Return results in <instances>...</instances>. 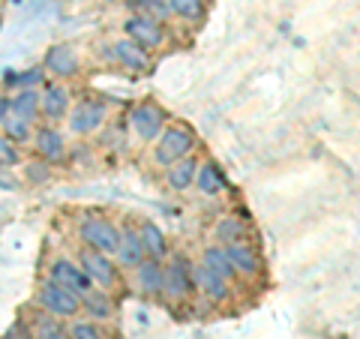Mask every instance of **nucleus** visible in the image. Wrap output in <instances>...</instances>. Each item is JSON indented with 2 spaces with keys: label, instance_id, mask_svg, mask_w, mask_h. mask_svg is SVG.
Instances as JSON below:
<instances>
[{
  "label": "nucleus",
  "instance_id": "nucleus-1",
  "mask_svg": "<svg viewBox=\"0 0 360 339\" xmlns=\"http://www.w3.org/2000/svg\"><path fill=\"white\" fill-rule=\"evenodd\" d=\"M193 151H195V132L186 123H174V127H165L162 135L156 139L153 162L168 168L180 160H186V156H193Z\"/></svg>",
  "mask_w": 360,
  "mask_h": 339
},
{
  "label": "nucleus",
  "instance_id": "nucleus-2",
  "mask_svg": "<svg viewBox=\"0 0 360 339\" xmlns=\"http://www.w3.org/2000/svg\"><path fill=\"white\" fill-rule=\"evenodd\" d=\"M162 298L172 303H184L195 295V264L186 255H174L172 262H162Z\"/></svg>",
  "mask_w": 360,
  "mask_h": 339
},
{
  "label": "nucleus",
  "instance_id": "nucleus-3",
  "mask_svg": "<svg viewBox=\"0 0 360 339\" xmlns=\"http://www.w3.org/2000/svg\"><path fill=\"white\" fill-rule=\"evenodd\" d=\"M78 237H82V243L90 246V250L115 255L120 243V225L108 217L90 213V217H82V222H78Z\"/></svg>",
  "mask_w": 360,
  "mask_h": 339
},
{
  "label": "nucleus",
  "instance_id": "nucleus-4",
  "mask_svg": "<svg viewBox=\"0 0 360 339\" xmlns=\"http://www.w3.org/2000/svg\"><path fill=\"white\" fill-rule=\"evenodd\" d=\"M78 264L84 267V274L94 279V286L111 291L120 282V264L115 262V255L108 252H99V250H90V246H82V252H78Z\"/></svg>",
  "mask_w": 360,
  "mask_h": 339
},
{
  "label": "nucleus",
  "instance_id": "nucleus-5",
  "mask_svg": "<svg viewBox=\"0 0 360 339\" xmlns=\"http://www.w3.org/2000/svg\"><path fill=\"white\" fill-rule=\"evenodd\" d=\"M39 303L42 309L54 315V319H75L78 312H82V298L75 295V291L58 286L54 279H45L42 288H39Z\"/></svg>",
  "mask_w": 360,
  "mask_h": 339
},
{
  "label": "nucleus",
  "instance_id": "nucleus-6",
  "mask_svg": "<svg viewBox=\"0 0 360 339\" xmlns=\"http://www.w3.org/2000/svg\"><path fill=\"white\" fill-rule=\"evenodd\" d=\"M165 108L162 105H156V103H139L132 111H129V129L135 132V139H141V141H156L162 135L165 129Z\"/></svg>",
  "mask_w": 360,
  "mask_h": 339
},
{
  "label": "nucleus",
  "instance_id": "nucleus-7",
  "mask_svg": "<svg viewBox=\"0 0 360 339\" xmlns=\"http://www.w3.org/2000/svg\"><path fill=\"white\" fill-rule=\"evenodd\" d=\"M105 117H108V105L103 103V99H94V96H87V99H82V103H75L70 108V115H66V120H70V129L75 135L96 132L105 123Z\"/></svg>",
  "mask_w": 360,
  "mask_h": 339
},
{
  "label": "nucleus",
  "instance_id": "nucleus-8",
  "mask_svg": "<svg viewBox=\"0 0 360 339\" xmlns=\"http://www.w3.org/2000/svg\"><path fill=\"white\" fill-rule=\"evenodd\" d=\"M123 37H129L132 42H139L141 49L156 51V49H162V45H165V27L156 18L132 13L127 21H123Z\"/></svg>",
  "mask_w": 360,
  "mask_h": 339
},
{
  "label": "nucleus",
  "instance_id": "nucleus-9",
  "mask_svg": "<svg viewBox=\"0 0 360 339\" xmlns=\"http://www.w3.org/2000/svg\"><path fill=\"white\" fill-rule=\"evenodd\" d=\"M49 279H54L58 286L75 291L78 298H84L90 288H94V279L84 274V267L72 262V258H54L51 262V270H49Z\"/></svg>",
  "mask_w": 360,
  "mask_h": 339
},
{
  "label": "nucleus",
  "instance_id": "nucleus-10",
  "mask_svg": "<svg viewBox=\"0 0 360 339\" xmlns=\"http://www.w3.org/2000/svg\"><path fill=\"white\" fill-rule=\"evenodd\" d=\"M195 291L205 295L210 303H225L231 295V279H225L222 274H217L213 267H207L205 262L195 264Z\"/></svg>",
  "mask_w": 360,
  "mask_h": 339
},
{
  "label": "nucleus",
  "instance_id": "nucleus-11",
  "mask_svg": "<svg viewBox=\"0 0 360 339\" xmlns=\"http://www.w3.org/2000/svg\"><path fill=\"white\" fill-rule=\"evenodd\" d=\"M78 51L72 49V45H66V42H58V45H51L49 51H45V60H42V70L45 72H51L54 78H72L78 75Z\"/></svg>",
  "mask_w": 360,
  "mask_h": 339
},
{
  "label": "nucleus",
  "instance_id": "nucleus-12",
  "mask_svg": "<svg viewBox=\"0 0 360 339\" xmlns=\"http://www.w3.org/2000/svg\"><path fill=\"white\" fill-rule=\"evenodd\" d=\"M111 60L120 63L123 70H129V72H148L150 70V51L141 49L139 42H132L129 37H123L111 45Z\"/></svg>",
  "mask_w": 360,
  "mask_h": 339
},
{
  "label": "nucleus",
  "instance_id": "nucleus-13",
  "mask_svg": "<svg viewBox=\"0 0 360 339\" xmlns=\"http://www.w3.org/2000/svg\"><path fill=\"white\" fill-rule=\"evenodd\" d=\"M33 148H37V156L45 162H60L66 156V139L63 132L54 127V123H49V127H39L33 129Z\"/></svg>",
  "mask_w": 360,
  "mask_h": 339
},
{
  "label": "nucleus",
  "instance_id": "nucleus-14",
  "mask_svg": "<svg viewBox=\"0 0 360 339\" xmlns=\"http://www.w3.org/2000/svg\"><path fill=\"white\" fill-rule=\"evenodd\" d=\"M72 108V94L70 87L60 84V82H51L42 87V115L49 117V123H58L70 115Z\"/></svg>",
  "mask_w": 360,
  "mask_h": 339
},
{
  "label": "nucleus",
  "instance_id": "nucleus-15",
  "mask_svg": "<svg viewBox=\"0 0 360 339\" xmlns=\"http://www.w3.org/2000/svg\"><path fill=\"white\" fill-rule=\"evenodd\" d=\"M144 258H148V252H144V243H141L139 229H132V225L120 229V243H117L115 262L120 267H127V270H135V267L144 262Z\"/></svg>",
  "mask_w": 360,
  "mask_h": 339
},
{
  "label": "nucleus",
  "instance_id": "nucleus-16",
  "mask_svg": "<svg viewBox=\"0 0 360 339\" xmlns=\"http://www.w3.org/2000/svg\"><path fill=\"white\" fill-rule=\"evenodd\" d=\"M225 255H229V262H231V267H234V274L250 276V279L262 274V255L255 252V246H252V243H246V241L229 243V246H225Z\"/></svg>",
  "mask_w": 360,
  "mask_h": 339
},
{
  "label": "nucleus",
  "instance_id": "nucleus-17",
  "mask_svg": "<svg viewBox=\"0 0 360 339\" xmlns=\"http://www.w3.org/2000/svg\"><path fill=\"white\" fill-rule=\"evenodd\" d=\"M115 300H111V295L105 288H90L87 295L82 298V312L87 315L90 321H108V319H115Z\"/></svg>",
  "mask_w": 360,
  "mask_h": 339
},
{
  "label": "nucleus",
  "instance_id": "nucleus-18",
  "mask_svg": "<svg viewBox=\"0 0 360 339\" xmlns=\"http://www.w3.org/2000/svg\"><path fill=\"white\" fill-rule=\"evenodd\" d=\"M162 270H165V264L160 262V258H144V262L135 267L139 288L148 298H162Z\"/></svg>",
  "mask_w": 360,
  "mask_h": 339
},
{
  "label": "nucleus",
  "instance_id": "nucleus-19",
  "mask_svg": "<svg viewBox=\"0 0 360 339\" xmlns=\"http://www.w3.org/2000/svg\"><path fill=\"white\" fill-rule=\"evenodd\" d=\"M195 174H198V162L193 160V156H186V160H180V162L165 168V184L174 192H184L189 186H195Z\"/></svg>",
  "mask_w": 360,
  "mask_h": 339
},
{
  "label": "nucleus",
  "instance_id": "nucleus-20",
  "mask_svg": "<svg viewBox=\"0 0 360 339\" xmlns=\"http://www.w3.org/2000/svg\"><path fill=\"white\" fill-rule=\"evenodd\" d=\"M225 174H222V168L213 162V160H205V162H198V174H195V186L198 192H205V196H219V192L225 189Z\"/></svg>",
  "mask_w": 360,
  "mask_h": 339
},
{
  "label": "nucleus",
  "instance_id": "nucleus-21",
  "mask_svg": "<svg viewBox=\"0 0 360 339\" xmlns=\"http://www.w3.org/2000/svg\"><path fill=\"white\" fill-rule=\"evenodd\" d=\"M13 115L25 117V120H37L42 115V90L30 87V90H15L13 94Z\"/></svg>",
  "mask_w": 360,
  "mask_h": 339
},
{
  "label": "nucleus",
  "instance_id": "nucleus-22",
  "mask_svg": "<svg viewBox=\"0 0 360 339\" xmlns=\"http://www.w3.org/2000/svg\"><path fill=\"white\" fill-rule=\"evenodd\" d=\"M246 231H250L246 219H243V217H234V213H229V217H222V219L217 222V229H213V237L219 241V246H229V243L246 241Z\"/></svg>",
  "mask_w": 360,
  "mask_h": 339
},
{
  "label": "nucleus",
  "instance_id": "nucleus-23",
  "mask_svg": "<svg viewBox=\"0 0 360 339\" xmlns=\"http://www.w3.org/2000/svg\"><path fill=\"white\" fill-rule=\"evenodd\" d=\"M139 234H141V243H144V252H148V258H165V234H162V229L156 222H150V219H144L141 225H139Z\"/></svg>",
  "mask_w": 360,
  "mask_h": 339
},
{
  "label": "nucleus",
  "instance_id": "nucleus-24",
  "mask_svg": "<svg viewBox=\"0 0 360 339\" xmlns=\"http://www.w3.org/2000/svg\"><path fill=\"white\" fill-rule=\"evenodd\" d=\"M168 6H172V18L189 21V25H198V21H205V15H207L205 0H168Z\"/></svg>",
  "mask_w": 360,
  "mask_h": 339
},
{
  "label": "nucleus",
  "instance_id": "nucleus-25",
  "mask_svg": "<svg viewBox=\"0 0 360 339\" xmlns=\"http://www.w3.org/2000/svg\"><path fill=\"white\" fill-rule=\"evenodd\" d=\"M42 82H45V70H42V66H30V70H21V72L6 70V75H4V84L13 87V90L42 87Z\"/></svg>",
  "mask_w": 360,
  "mask_h": 339
},
{
  "label": "nucleus",
  "instance_id": "nucleus-26",
  "mask_svg": "<svg viewBox=\"0 0 360 339\" xmlns=\"http://www.w3.org/2000/svg\"><path fill=\"white\" fill-rule=\"evenodd\" d=\"M129 13H141L148 18H156L160 25H165L168 18H172V6H168V0H127Z\"/></svg>",
  "mask_w": 360,
  "mask_h": 339
},
{
  "label": "nucleus",
  "instance_id": "nucleus-27",
  "mask_svg": "<svg viewBox=\"0 0 360 339\" xmlns=\"http://www.w3.org/2000/svg\"><path fill=\"white\" fill-rule=\"evenodd\" d=\"M33 339H72V336L63 327V319H54V315L45 312L42 319L33 324Z\"/></svg>",
  "mask_w": 360,
  "mask_h": 339
},
{
  "label": "nucleus",
  "instance_id": "nucleus-28",
  "mask_svg": "<svg viewBox=\"0 0 360 339\" xmlns=\"http://www.w3.org/2000/svg\"><path fill=\"white\" fill-rule=\"evenodd\" d=\"M201 262H205L207 267H213L217 274H222L225 279H234L238 274H234V267H231V262H229V255H225V246H207L205 250V255H201Z\"/></svg>",
  "mask_w": 360,
  "mask_h": 339
},
{
  "label": "nucleus",
  "instance_id": "nucleus-29",
  "mask_svg": "<svg viewBox=\"0 0 360 339\" xmlns=\"http://www.w3.org/2000/svg\"><path fill=\"white\" fill-rule=\"evenodd\" d=\"M4 135H9L15 144H25L33 139V123L25 120V117H18V115H9L6 123H4Z\"/></svg>",
  "mask_w": 360,
  "mask_h": 339
},
{
  "label": "nucleus",
  "instance_id": "nucleus-30",
  "mask_svg": "<svg viewBox=\"0 0 360 339\" xmlns=\"http://www.w3.org/2000/svg\"><path fill=\"white\" fill-rule=\"evenodd\" d=\"M21 162V151L9 135H0V168H13Z\"/></svg>",
  "mask_w": 360,
  "mask_h": 339
},
{
  "label": "nucleus",
  "instance_id": "nucleus-31",
  "mask_svg": "<svg viewBox=\"0 0 360 339\" xmlns=\"http://www.w3.org/2000/svg\"><path fill=\"white\" fill-rule=\"evenodd\" d=\"M25 177L30 180V184H45V180L51 177V162L45 160H30L25 165Z\"/></svg>",
  "mask_w": 360,
  "mask_h": 339
},
{
  "label": "nucleus",
  "instance_id": "nucleus-32",
  "mask_svg": "<svg viewBox=\"0 0 360 339\" xmlns=\"http://www.w3.org/2000/svg\"><path fill=\"white\" fill-rule=\"evenodd\" d=\"M70 336H72V339H105L99 321H75L72 331H70Z\"/></svg>",
  "mask_w": 360,
  "mask_h": 339
},
{
  "label": "nucleus",
  "instance_id": "nucleus-33",
  "mask_svg": "<svg viewBox=\"0 0 360 339\" xmlns=\"http://www.w3.org/2000/svg\"><path fill=\"white\" fill-rule=\"evenodd\" d=\"M9 115H13V96H0V127L6 123Z\"/></svg>",
  "mask_w": 360,
  "mask_h": 339
},
{
  "label": "nucleus",
  "instance_id": "nucleus-34",
  "mask_svg": "<svg viewBox=\"0 0 360 339\" xmlns=\"http://www.w3.org/2000/svg\"><path fill=\"white\" fill-rule=\"evenodd\" d=\"M6 339H33V331H25V324H15V327H9Z\"/></svg>",
  "mask_w": 360,
  "mask_h": 339
},
{
  "label": "nucleus",
  "instance_id": "nucleus-35",
  "mask_svg": "<svg viewBox=\"0 0 360 339\" xmlns=\"http://www.w3.org/2000/svg\"><path fill=\"white\" fill-rule=\"evenodd\" d=\"M9 168H0V186L4 189H18V180H15V174H6Z\"/></svg>",
  "mask_w": 360,
  "mask_h": 339
}]
</instances>
